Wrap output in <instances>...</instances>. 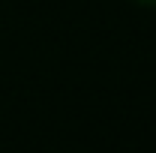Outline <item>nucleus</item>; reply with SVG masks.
<instances>
[{"instance_id": "f257e3e1", "label": "nucleus", "mask_w": 156, "mask_h": 153, "mask_svg": "<svg viewBox=\"0 0 156 153\" xmlns=\"http://www.w3.org/2000/svg\"><path fill=\"white\" fill-rule=\"evenodd\" d=\"M138 6H144V9H156V0H132Z\"/></svg>"}]
</instances>
